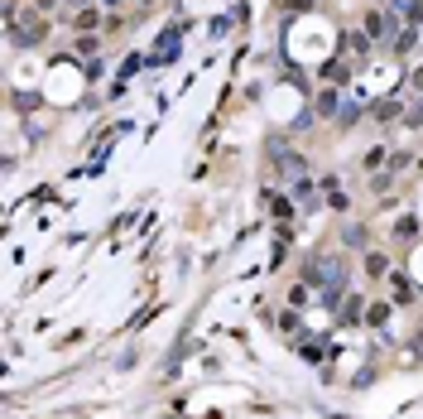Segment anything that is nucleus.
I'll use <instances>...</instances> for the list:
<instances>
[{"label":"nucleus","instance_id":"f257e3e1","mask_svg":"<svg viewBox=\"0 0 423 419\" xmlns=\"http://www.w3.org/2000/svg\"><path fill=\"white\" fill-rule=\"evenodd\" d=\"M5 20H10V39L20 44V49H29V44H39L44 39V15H20V5H15V0H10V5H5Z\"/></svg>","mask_w":423,"mask_h":419},{"label":"nucleus","instance_id":"f03ea898","mask_svg":"<svg viewBox=\"0 0 423 419\" xmlns=\"http://www.w3.org/2000/svg\"><path fill=\"white\" fill-rule=\"evenodd\" d=\"M366 34H370L375 44H394L404 29H399V15L385 5V10H370V15H366Z\"/></svg>","mask_w":423,"mask_h":419},{"label":"nucleus","instance_id":"7ed1b4c3","mask_svg":"<svg viewBox=\"0 0 423 419\" xmlns=\"http://www.w3.org/2000/svg\"><path fill=\"white\" fill-rule=\"evenodd\" d=\"M342 49H346V58H366V53H370V49H375V39H370V34H366V29H351V34H346V44H342Z\"/></svg>","mask_w":423,"mask_h":419},{"label":"nucleus","instance_id":"20e7f679","mask_svg":"<svg viewBox=\"0 0 423 419\" xmlns=\"http://www.w3.org/2000/svg\"><path fill=\"white\" fill-rule=\"evenodd\" d=\"M342 246H351V251H370V227H361V222L342 227Z\"/></svg>","mask_w":423,"mask_h":419},{"label":"nucleus","instance_id":"39448f33","mask_svg":"<svg viewBox=\"0 0 423 419\" xmlns=\"http://www.w3.org/2000/svg\"><path fill=\"white\" fill-rule=\"evenodd\" d=\"M294 202L303 207V213H318V188L308 178H294Z\"/></svg>","mask_w":423,"mask_h":419},{"label":"nucleus","instance_id":"423d86ee","mask_svg":"<svg viewBox=\"0 0 423 419\" xmlns=\"http://www.w3.org/2000/svg\"><path fill=\"white\" fill-rule=\"evenodd\" d=\"M173 53H178V29H168V34H164V44H159V49H154V53H149V63H154V68H159V63H168V58H173Z\"/></svg>","mask_w":423,"mask_h":419},{"label":"nucleus","instance_id":"0eeeda50","mask_svg":"<svg viewBox=\"0 0 423 419\" xmlns=\"http://www.w3.org/2000/svg\"><path fill=\"white\" fill-rule=\"evenodd\" d=\"M399 116V101L394 97H385V101H370V121H380V125H389Z\"/></svg>","mask_w":423,"mask_h":419},{"label":"nucleus","instance_id":"6e6552de","mask_svg":"<svg viewBox=\"0 0 423 419\" xmlns=\"http://www.w3.org/2000/svg\"><path fill=\"white\" fill-rule=\"evenodd\" d=\"M322 193H327V202L337 207V213H346V207H351V197L342 193V183H337V178H322Z\"/></svg>","mask_w":423,"mask_h":419},{"label":"nucleus","instance_id":"1a4fd4ad","mask_svg":"<svg viewBox=\"0 0 423 419\" xmlns=\"http://www.w3.org/2000/svg\"><path fill=\"white\" fill-rule=\"evenodd\" d=\"M322 77H327V82H332V87H342V82H346V77H351V68H346V58H332V63H327V68H322Z\"/></svg>","mask_w":423,"mask_h":419},{"label":"nucleus","instance_id":"9d476101","mask_svg":"<svg viewBox=\"0 0 423 419\" xmlns=\"http://www.w3.org/2000/svg\"><path fill=\"white\" fill-rule=\"evenodd\" d=\"M337 111H342V97H337V92L327 87V92L318 97V116H327V121H337Z\"/></svg>","mask_w":423,"mask_h":419},{"label":"nucleus","instance_id":"9b49d317","mask_svg":"<svg viewBox=\"0 0 423 419\" xmlns=\"http://www.w3.org/2000/svg\"><path fill=\"white\" fill-rule=\"evenodd\" d=\"M366 275H375V280H385V275H389V261H385L380 251H366Z\"/></svg>","mask_w":423,"mask_h":419},{"label":"nucleus","instance_id":"f8f14e48","mask_svg":"<svg viewBox=\"0 0 423 419\" xmlns=\"http://www.w3.org/2000/svg\"><path fill=\"white\" fill-rule=\"evenodd\" d=\"M294 347H298V357H308V361H318V357H322V347H327V342H318V337H298V342H294Z\"/></svg>","mask_w":423,"mask_h":419},{"label":"nucleus","instance_id":"ddd939ff","mask_svg":"<svg viewBox=\"0 0 423 419\" xmlns=\"http://www.w3.org/2000/svg\"><path fill=\"white\" fill-rule=\"evenodd\" d=\"M356 121H361V106H356V101H342V111H337V125L346 130V125H356Z\"/></svg>","mask_w":423,"mask_h":419},{"label":"nucleus","instance_id":"4468645a","mask_svg":"<svg viewBox=\"0 0 423 419\" xmlns=\"http://www.w3.org/2000/svg\"><path fill=\"white\" fill-rule=\"evenodd\" d=\"M97 49H101V34H82V39H77V53H82V58H97Z\"/></svg>","mask_w":423,"mask_h":419},{"label":"nucleus","instance_id":"2eb2a0df","mask_svg":"<svg viewBox=\"0 0 423 419\" xmlns=\"http://www.w3.org/2000/svg\"><path fill=\"white\" fill-rule=\"evenodd\" d=\"M361 309H366V304L351 294V299H346V309H337V313H342V323H356V318H361Z\"/></svg>","mask_w":423,"mask_h":419},{"label":"nucleus","instance_id":"dca6fc26","mask_svg":"<svg viewBox=\"0 0 423 419\" xmlns=\"http://www.w3.org/2000/svg\"><path fill=\"white\" fill-rule=\"evenodd\" d=\"M394 237H399V241H413V237H418V222H413V217H404V222L394 227Z\"/></svg>","mask_w":423,"mask_h":419},{"label":"nucleus","instance_id":"f3484780","mask_svg":"<svg viewBox=\"0 0 423 419\" xmlns=\"http://www.w3.org/2000/svg\"><path fill=\"white\" fill-rule=\"evenodd\" d=\"M366 318H370L375 328H385V323H389V304H370V313H366Z\"/></svg>","mask_w":423,"mask_h":419},{"label":"nucleus","instance_id":"a211bd4d","mask_svg":"<svg viewBox=\"0 0 423 419\" xmlns=\"http://www.w3.org/2000/svg\"><path fill=\"white\" fill-rule=\"evenodd\" d=\"M92 25H97V10H82V15H77V29L92 34Z\"/></svg>","mask_w":423,"mask_h":419},{"label":"nucleus","instance_id":"6ab92c4d","mask_svg":"<svg viewBox=\"0 0 423 419\" xmlns=\"http://www.w3.org/2000/svg\"><path fill=\"white\" fill-rule=\"evenodd\" d=\"M313 0H284V10H308Z\"/></svg>","mask_w":423,"mask_h":419},{"label":"nucleus","instance_id":"aec40b11","mask_svg":"<svg viewBox=\"0 0 423 419\" xmlns=\"http://www.w3.org/2000/svg\"><path fill=\"white\" fill-rule=\"evenodd\" d=\"M97 5H101V10H120V5H125V0H97Z\"/></svg>","mask_w":423,"mask_h":419},{"label":"nucleus","instance_id":"412c9836","mask_svg":"<svg viewBox=\"0 0 423 419\" xmlns=\"http://www.w3.org/2000/svg\"><path fill=\"white\" fill-rule=\"evenodd\" d=\"M409 82H413V87H423V68H413V77H409Z\"/></svg>","mask_w":423,"mask_h":419}]
</instances>
